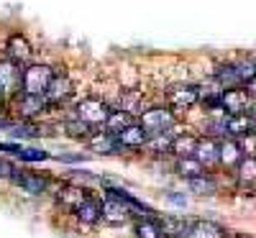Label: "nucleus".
Masks as SVG:
<instances>
[{
    "label": "nucleus",
    "mask_w": 256,
    "mask_h": 238,
    "mask_svg": "<svg viewBox=\"0 0 256 238\" xmlns=\"http://www.w3.org/2000/svg\"><path fill=\"white\" fill-rule=\"evenodd\" d=\"M16 108H18V116L20 118H36V116H41L49 108V102H46V98L44 95H31V92H24V95H18V100H16Z\"/></svg>",
    "instance_id": "6e6552de"
},
{
    "label": "nucleus",
    "mask_w": 256,
    "mask_h": 238,
    "mask_svg": "<svg viewBox=\"0 0 256 238\" xmlns=\"http://www.w3.org/2000/svg\"><path fill=\"white\" fill-rule=\"evenodd\" d=\"M141 126L146 128V134H148V136L166 134L169 128L174 126V116H172V110H164V108H154V110L141 113Z\"/></svg>",
    "instance_id": "20e7f679"
},
{
    "label": "nucleus",
    "mask_w": 256,
    "mask_h": 238,
    "mask_svg": "<svg viewBox=\"0 0 256 238\" xmlns=\"http://www.w3.org/2000/svg\"><path fill=\"white\" fill-rule=\"evenodd\" d=\"M10 180H13L20 190H24V192H31V194H41V192L46 190V184H49L44 177L31 174V172H20V174H18V169L10 172Z\"/></svg>",
    "instance_id": "ddd939ff"
},
{
    "label": "nucleus",
    "mask_w": 256,
    "mask_h": 238,
    "mask_svg": "<svg viewBox=\"0 0 256 238\" xmlns=\"http://www.w3.org/2000/svg\"><path fill=\"white\" fill-rule=\"evenodd\" d=\"M74 215H77V218H80L82 223H90V226H92V223H98V220H100V202L88 194V198H84V200L80 202V208L74 210Z\"/></svg>",
    "instance_id": "6ab92c4d"
},
{
    "label": "nucleus",
    "mask_w": 256,
    "mask_h": 238,
    "mask_svg": "<svg viewBox=\"0 0 256 238\" xmlns=\"http://www.w3.org/2000/svg\"><path fill=\"white\" fill-rule=\"evenodd\" d=\"M172 138H174V136L156 134V136H148L144 146H146V148H152L154 154H164V151H172Z\"/></svg>",
    "instance_id": "cd10ccee"
},
{
    "label": "nucleus",
    "mask_w": 256,
    "mask_h": 238,
    "mask_svg": "<svg viewBox=\"0 0 256 238\" xmlns=\"http://www.w3.org/2000/svg\"><path fill=\"white\" fill-rule=\"evenodd\" d=\"M54 70L46 67V64H28L24 70V82H20V88L24 92H31V95H44L49 82L54 80Z\"/></svg>",
    "instance_id": "f257e3e1"
},
{
    "label": "nucleus",
    "mask_w": 256,
    "mask_h": 238,
    "mask_svg": "<svg viewBox=\"0 0 256 238\" xmlns=\"http://www.w3.org/2000/svg\"><path fill=\"white\" fill-rule=\"evenodd\" d=\"M10 172H13V166L8 162H0V177H10Z\"/></svg>",
    "instance_id": "473e14b6"
},
{
    "label": "nucleus",
    "mask_w": 256,
    "mask_h": 238,
    "mask_svg": "<svg viewBox=\"0 0 256 238\" xmlns=\"http://www.w3.org/2000/svg\"><path fill=\"white\" fill-rule=\"evenodd\" d=\"M200 100V92L195 84H177V88L169 90V102L174 108H190Z\"/></svg>",
    "instance_id": "dca6fc26"
},
{
    "label": "nucleus",
    "mask_w": 256,
    "mask_h": 238,
    "mask_svg": "<svg viewBox=\"0 0 256 238\" xmlns=\"http://www.w3.org/2000/svg\"><path fill=\"white\" fill-rule=\"evenodd\" d=\"M187 184H190V192L202 194V198H205V194H216V192H218V182L212 180L210 174H205V172H202V174L190 177V180H187Z\"/></svg>",
    "instance_id": "aec40b11"
},
{
    "label": "nucleus",
    "mask_w": 256,
    "mask_h": 238,
    "mask_svg": "<svg viewBox=\"0 0 256 238\" xmlns=\"http://www.w3.org/2000/svg\"><path fill=\"white\" fill-rule=\"evenodd\" d=\"M88 198V190L84 187H77V184H62L59 190H56V200H59V205L62 208H67V210H77L80 208V202Z\"/></svg>",
    "instance_id": "f8f14e48"
},
{
    "label": "nucleus",
    "mask_w": 256,
    "mask_h": 238,
    "mask_svg": "<svg viewBox=\"0 0 256 238\" xmlns=\"http://www.w3.org/2000/svg\"><path fill=\"white\" fill-rule=\"evenodd\" d=\"M10 134L16 138H34V136H41V128L31 123H20V126H10Z\"/></svg>",
    "instance_id": "c85d7f7f"
},
{
    "label": "nucleus",
    "mask_w": 256,
    "mask_h": 238,
    "mask_svg": "<svg viewBox=\"0 0 256 238\" xmlns=\"http://www.w3.org/2000/svg\"><path fill=\"white\" fill-rule=\"evenodd\" d=\"M131 208H128V202L123 200V198H116V194H108L105 198V202L100 205V218L102 220H108V223H113V226H118V223H128L131 220Z\"/></svg>",
    "instance_id": "39448f33"
},
{
    "label": "nucleus",
    "mask_w": 256,
    "mask_h": 238,
    "mask_svg": "<svg viewBox=\"0 0 256 238\" xmlns=\"http://www.w3.org/2000/svg\"><path fill=\"white\" fill-rule=\"evenodd\" d=\"M220 108L226 110V116L251 113V92L246 88H228L220 95Z\"/></svg>",
    "instance_id": "7ed1b4c3"
},
{
    "label": "nucleus",
    "mask_w": 256,
    "mask_h": 238,
    "mask_svg": "<svg viewBox=\"0 0 256 238\" xmlns=\"http://www.w3.org/2000/svg\"><path fill=\"white\" fill-rule=\"evenodd\" d=\"M159 228H162V236H166V238H184V233H187V223L182 218H174V215L159 218Z\"/></svg>",
    "instance_id": "412c9836"
},
{
    "label": "nucleus",
    "mask_w": 256,
    "mask_h": 238,
    "mask_svg": "<svg viewBox=\"0 0 256 238\" xmlns=\"http://www.w3.org/2000/svg\"><path fill=\"white\" fill-rule=\"evenodd\" d=\"M236 141H238V146L244 151V156H256V131H248V134L238 136Z\"/></svg>",
    "instance_id": "c756f323"
},
{
    "label": "nucleus",
    "mask_w": 256,
    "mask_h": 238,
    "mask_svg": "<svg viewBox=\"0 0 256 238\" xmlns=\"http://www.w3.org/2000/svg\"><path fill=\"white\" fill-rule=\"evenodd\" d=\"M90 146H92V151H98V154H118V151L123 148L120 146V141L116 138V134H95L92 138H90Z\"/></svg>",
    "instance_id": "a211bd4d"
},
{
    "label": "nucleus",
    "mask_w": 256,
    "mask_h": 238,
    "mask_svg": "<svg viewBox=\"0 0 256 238\" xmlns=\"http://www.w3.org/2000/svg\"><path fill=\"white\" fill-rule=\"evenodd\" d=\"M108 113H110V108L98 98H84V100L77 102V118L90 123L92 128H98V126H102L105 120H108Z\"/></svg>",
    "instance_id": "f03ea898"
},
{
    "label": "nucleus",
    "mask_w": 256,
    "mask_h": 238,
    "mask_svg": "<svg viewBox=\"0 0 256 238\" xmlns=\"http://www.w3.org/2000/svg\"><path fill=\"white\" fill-rule=\"evenodd\" d=\"M248 131H256V120L251 113H238V116H228L226 118V134L233 136V138H238Z\"/></svg>",
    "instance_id": "2eb2a0df"
},
{
    "label": "nucleus",
    "mask_w": 256,
    "mask_h": 238,
    "mask_svg": "<svg viewBox=\"0 0 256 238\" xmlns=\"http://www.w3.org/2000/svg\"><path fill=\"white\" fill-rule=\"evenodd\" d=\"M177 172L182 177H195V174H202L205 172V166L195 159V156H180V162H177Z\"/></svg>",
    "instance_id": "393cba45"
},
{
    "label": "nucleus",
    "mask_w": 256,
    "mask_h": 238,
    "mask_svg": "<svg viewBox=\"0 0 256 238\" xmlns=\"http://www.w3.org/2000/svg\"><path fill=\"white\" fill-rule=\"evenodd\" d=\"M3 110H6V100H3V95H0V116H3Z\"/></svg>",
    "instance_id": "c9c22d12"
},
{
    "label": "nucleus",
    "mask_w": 256,
    "mask_h": 238,
    "mask_svg": "<svg viewBox=\"0 0 256 238\" xmlns=\"http://www.w3.org/2000/svg\"><path fill=\"white\" fill-rule=\"evenodd\" d=\"M192 156H195L205 169L218 164V141L216 138H198V146H195V154Z\"/></svg>",
    "instance_id": "f3484780"
},
{
    "label": "nucleus",
    "mask_w": 256,
    "mask_h": 238,
    "mask_svg": "<svg viewBox=\"0 0 256 238\" xmlns=\"http://www.w3.org/2000/svg\"><path fill=\"white\" fill-rule=\"evenodd\" d=\"M20 82H24L20 64L10 59H0V95H16L20 90Z\"/></svg>",
    "instance_id": "423d86ee"
},
{
    "label": "nucleus",
    "mask_w": 256,
    "mask_h": 238,
    "mask_svg": "<svg viewBox=\"0 0 256 238\" xmlns=\"http://www.w3.org/2000/svg\"><path fill=\"white\" fill-rule=\"evenodd\" d=\"M223 236H226V228L212 220H195L187 226V233H184V238H223Z\"/></svg>",
    "instance_id": "4468645a"
},
{
    "label": "nucleus",
    "mask_w": 256,
    "mask_h": 238,
    "mask_svg": "<svg viewBox=\"0 0 256 238\" xmlns=\"http://www.w3.org/2000/svg\"><path fill=\"white\" fill-rule=\"evenodd\" d=\"M134 123V116L131 113H126V110H110L108 113V120H105V128H108L110 134H118L123 131V128H128Z\"/></svg>",
    "instance_id": "5701e85b"
},
{
    "label": "nucleus",
    "mask_w": 256,
    "mask_h": 238,
    "mask_svg": "<svg viewBox=\"0 0 256 238\" xmlns=\"http://www.w3.org/2000/svg\"><path fill=\"white\" fill-rule=\"evenodd\" d=\"M136 238H162L159 220H154V218L138 220V223H136Z\"/></svg>",
    "instance_id": "a878e982"
},
{
    "label": "nucleus",
    "mask_w": 256,
    "mask_h": 238,
    "mask_svg": "<svg viewBox=\"0 0 256 238\" xmlns=\"http://www.w3.org/2000/svg\"><path fill=\"white\" fill-rule=\"evenodd\" d=\"M67 134L72 136V138H84V141H90L92 136H95V131H92V126L90 123H84V120H67Z\"/></svg>",
    "instance_id": "bb28decb"
},
{
    "label": "nucleus",
    "mask_w": 256,
    "mask_h": 238,
    "mask_svg": "<svg viewBox=\"0 0 256 238\" xmlns=\"http://www.w3.org/2000/svg\"><path fill=\"white\" fill-rule=\"evenodd\" d=\"M16 156L26 159V162H41V159H46V151H38V148H18Z\"/></svg>",
    "instance_id": "2f4dec72"
},
{
    "label": "nucleus",
    "mask_w": 256,
    "mask_h": 238,
    "mask_svg": "<svg viewBox=\"0 0 256 238\" xmlns=\"http://www.w3.org/2000/svg\"><path fill=\"white\" fill-rule=\"evenodd\" d=\"M120 110L131 113V116L141 113V110H138V92H123V98H120Z\"/></svg>",
    "instance_id": "7c9ffc66"
},
{
    "label": "nucleus",
    "mask_w": 256,
    "mask_h": 238,
    "mask_svg": "<svg viewBox=\"0 0 256 238\" xmlns=\"http://www.w3.org/2000/svg\"><path fill=\"white\" fill-rule=\"evenodd\" d=\"M6 54H8V59L16 62V64H26V62L31 59L34 49H31V44H28L26 36L13 34V36L8 38V44H6Z\"/></svg>",
    "instance_id": "1a4fd4ad"
},
{
    "label": "nucleus",
    "mask_w": 256,
    "mask_h": 238,
    "mask_svg": "<svg viewBox=\"0 0 256 238\" xmlns=\"http://www.w3.org/2000/svg\"><path fill=\"white\" fill-rule=\"evenodd\" d=\"M116 138L120 141V146H123V148H144V144H146L148 134H146V128H144L141 123H131L128 128L118 131V134H116Z\"/></svg>",
    "instance_id": "9d476101"
},
{
    "label": "nucleus",
    "mask_w": 256,
    "mask_h": 238,
    "mask_svg": "<svg viewBox=\"0 0 256 238\" xmlns=\"http://www.w3.org/2000/svg\"><path fill=\"white\" fill-rule=\"evenodd\" d=\"M72 92H74L72 80H70L67 74H54V80L49 82V88H46L44 98H46L49 105H59V102H64V100H70Z\"/></svg>",
    "instance_id": "0eeeda50"
},
{
    "label": "nucleus",
    "mask_w": 256,
    "mask_h": 238,
    "mask_svg": "<svg viewBox=\"0 0 256 238\" xmlns=\"http://www.w3.org/2000/svg\"><path fill=\"white\" fill-rule=\"evenodd\" d=\"M241 159H244V151H241L238 141L233 138V136L218 144V162H220L223 166H228V169H236Z\"/></svg>",
    "instance_id": "9b49d317"
},
{
    "label": "nucleus",
    "mask_w": 256,
    "mask_h": 238,
    "mask_svg": "<svg viewBox=\"0 0 256 238\" xmlns=\"http://www.w3.org/2000/svg\"><path fill=\"white\" fill-rule=\"evenodd\" d=\"M236 174L241 180V184H256V156H244L236 166Z\"/></svg>",
    "instance_id": "4be33fe9"
},
{
    "label": "nucleus",
    "mask_w": 256,
    "mask_h": 238,
    "mask_svg": "<svg viewBox=\"0 0 256 238\" xmlns=\"http://www.w3.org/2000/svg\"><path fill=\"white\" fill-rule=\"evenodd\" d=\"M169 200H172L174 205H184V198H180V194H172V198H169Z\"/></svg>",
    "instance_id": "72a5a7b5"
},
{
    "label": "nucleus",
    "mask_w": 256,
    "mask_h": 238,
    "mask_svg": "<svg viewBox=\"0 0 256 238\" xmlns=\"http://www.w3.org/2000/svg\"><path fill=\"white\" fill-rule=\"evenodd\" d=\"M195 146H198V138L195 136H187V134H180L172 138V151L177 156H192L195 154Z\"/></svg>",
    "instance_id": "b1692460"
},
{
    "label": "nucleus",
    "mask_w": 256,
    "mask_h": 238,
    "mask_svg": "<svg viewBox=\"0 0 256 238\" xmlns=\"http://www.w3.org/2000/svg\"><path fill=\"white\" fill-rule=\"evenodd\" d=\"M223 238H248V236H244V233H228V230H226Z\"/></svg>",
    "instance_id": "f704fd0d"
}]
</instances>
